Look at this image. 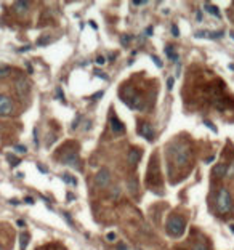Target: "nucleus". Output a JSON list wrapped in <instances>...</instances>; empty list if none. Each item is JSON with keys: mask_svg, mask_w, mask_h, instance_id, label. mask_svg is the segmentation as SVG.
Returning a JSON list of instances; mask_svg holds the SVG:
<instances>
[{"mask_svg": "<svg viewBox=\"0 0 234 250\" xmlns=\"http://www.w3.org/2000/svg\"><path fill=\"white\" fill-rule=\"evenodd\" d=\"M111 183V173L108 168H101L98 170V173L95 175V186L96 188H108Z\"/></svg>", "mask_w": 234, "mask_h": 250, "instance_id": "6e6552de", "label": "nucleus"}, {"mask_svg": "<svg viewBox=\"0 0 234 250\" xmlns=\"http://www.w3.org/2000/svg\"><path fill=\"white\" fill-rule=\"evenodd\" d=\"M56 93H58V98H59V100H61V101H64V95H63V90L59 88V87L56 88Z\"/></svg>", "mask_w": 234, "mask_h": 250, "instance_id": "e433bc0d", "label": "nucleus"}, {"mask_svg": "<svg viewBox=\"0 0 234 250\" xmlns=\"http://www.w3.org/2000/svg\"><path fill=\"white\" fill-rule=\"evenodd\" d=\"M95 63H96V64H100V66H103V64L106 63V59H104V56H96V61H95Z\"/></svg>", "mask_w": 234, "mask_h": 250, "instance_id": "f704fd0d", "label": "nucleus"}, {"mask_svg": "<svg viewBox=\"0 0 234 250\" xmlns=\"http://www.w3.org/2000/svg\"><path fill=\"white\" fill-rule=\"evenodd\" d=\"M213 160H215V156H210V157H208L205 162H207V164H210V162H213Z\"/></svg>", "mask_w": 234, "mask_h": 250, "instance_id": "de8ad7c7", "label": "nucleus"}, {"mask_svg": "<svg viewBox=\"0 0 234 250\" xmlns=\"http://www.w3.org/2000/svg\"><path fill=\"white\" fill-rule=\"evenodd\" d=\"M103 96V92H98L96 95H93V96H92V100H98V98H101Z\"/></svg>", "mask_w": 234, "mask_h": 250, "instance_id": "58836bf2", "label": "nucleus"}, {"mask_svg": "<svg viewBox=\"0 0 234 250\" xmlns=\"http://www.w3.org/2000/svg\"><path fill=\"white\" fill-rule=\"evenodd\" d=\"M109 128H111V132L116 133V135H120V133L125 132L124 124H122V122L119 120V119L114 116V114H111V116H109Z\"/></svg>", "mask_w": 234, "mask_h": 250, "instance_id": "9d476101", "label": "nucleus"}, {"mask_svg": "<svg viewBox=\"0 0 234 250\" xmlns=\"http://www.w3.org/2000/svg\"><path fill=\"white\" fill-rule=\"evenodd\" d=\"M61 178H63V181H64V183L71 184V186H75V184H77V180H75L72 175H69V173H63Z\"/></svg>", "mask_w": 234, "mask_h": 250, "instance_id": "a211bd4d", "label": "nucleus"}, {"mask_svg": "<svg viewBox=\"0 0 234 250\" xmlns=\"http://www.w3.org/2000/svg\"><path fill=\"white\" fill-rule=\"evenodd\" d=\"M11 74V67L10 66H5V64H0V80L5 77H8Z\"/></svg>", "mask_w": 234, "mask_h": 250, "instance_id": "6ab92c4d", "label": "nucleus"}, {"mask_svg": "<svg viewBox=\"0 0 234 250\" xmlns=\"http://www.w3.org/2000/svg\"><path fill=\"white\" fill-rule=\"evenodd\" d=\"M146 34H148V35H152V27H148V29H146Z\"/></svg>", "mask_w": 234, "mask_h": 250, "instance_id": "49530a36", "label": "nucleus"}, {"mask_svg": "<svg viewBox=\"0 0 234 250\" xmlns=\"http://www.w3.org/2000/svg\"><path fill=\"white\" fill-rule=\"evenodd\" d=\"M196 18H197V21H202V11H197V13H196Z\"/></svg>", "mask_w": 234, "mask_h": 250, "instance_id": "c03bdc74", "label": "nucleus"}, {"mask_svg": "<svg viewBox=\"0 0 234 250\" xmlns=\"http://www.w3.org/2000/svg\"><path fill=\"white\" fill-rule=\"evenodd\" d=\"M173 85H175V79H173V77H168V80H167V88L172 90Z\"/></svg>", "mask_w": 234, "mask_h": 250, "instance_id": "c756f323", "label": "nucleus"}, {"mask_svg": "<svg viewBox=\"0 0 234 250\" xmlns=\"http://www.w3.org/2000/svg\"><path fill=\"white\" fill-rule=\"evenodd\" d=\"M26 67H27V72H29V74H32V72H34V71H32V66H31L29 63H26Z\"/></svg>", "mask_w": 234, "mask_h": 250, "instance_id": "79ce46f5", "label": "nucleus"}, {"mask_svg": "<svg viewBox=\"0 0 234 250\" xmlns=\"http://www.w3.org/2000/svg\"><path fill=\"white\" fill-rule=\"evenodd\" d=\"M172 156L178 167H184L189 162V159H191V149H189L188 144L176 141L172 144Z\"/></svg>", "mask_w": 234, "mask_h": 250, "instance_id": "f03ea898", "label": "nucleus"}, {"mask_svg": "<svg viewBox=\"0 0 234 250\" xmlns=\"http://www.w3.org/2000/svg\"><path fill=\"white\" fill-rule=\"evenodd\" d=\"M16 111V104L8 95H0V116H11Z\"/></svg>", "mask_w": 234, "mask_h": 250, "instance_id": "423d86ee", "label": "nucleus"}, {"mask_svg": "<svg viewBox=\"0 0 234 250\" xmlns=\"http://www.w3.org/2000/svg\"><path fill=\"white\" fill-rule=\"evenodd\" d=\"M192 250H208V247H207L205 244H196V245L192 247Z\"/></svg>", "mask_w": 234, "mask_h": 250, "instance_id": "c85d7f7f", "label": "nucleus"}, {"mask_svg": "<svg viewBox=\"0 0 234 250\" xmlns=\"http://www.w3.org/2000/svg\"><path fill=\"white\" fill-rule=\"evenodd\" d=\"M233 207V199L231 194L226 188H221L217 194V208L220 213H228Z\"/></svg>", "mask_w": 234, "mask_h": 250, "instance_id": "20e7f679", "label": "nucleus"}, {"mask_svg": "<svg viewBox=\"0 0 234 250\" xmlns=\"http://www.w3.org/2000/svg\"><path fill=\"white\" fill-rule=\"evenodd\" d=\"M207 37H208V39H220V37H223V31H215V32H208V34H207Z\"/></svg>", "mask_w": 234, "mask_h": 250, "instance_id": "5701e85b", "label": "nucleus"}, {"mask_svg": "<svg viewBox=\"0 0 234 250\" xmlns=\"http://www.w3.org/2000/svg\"><path fill=\"white\" fill-rule=\"evenodd\" d=\"M29 239H31V236L27 233H21V234H19V245H21V250H26L27 244H29Z\"/></svg>", "mask_w": 234, "mask_h": 250, "instance_id": "f3484780", "label": "nucleus"}, {"mask_svg": "<svg viewBox=\"0 0 234 250\" xmlns=\"http://www.w3.org/2000/svg\"><path fill=\"white\" fill-rule=\"evenodd\" d=\"M117 250H133V249H130L128 245L125 244V242H120V244H119V247H117Z\"/></svg>", "mask_w": 234, "mask_h": 250, "instance_id": "7c9ffc66", "label": "nucleus"}, {"mask_svg": "<svg viewBox=\"0 0 234 250\" xmlns=\"http://www.w3.org/2000/svg\"><path fill=\"white\" fill-rule=\"evenodd\" d=\"M61 162L64 165H69L75 170H82V165H80V159H79L77 152L75 151H66L64 154L61 156Z\"/></svg>", "mask_w": 234, "mask_h": 250, "instance_id": "0eeeda50", "label": "nucleus"}, {"mask_svg": "<svg viewBox=\"0 0 234 250\" xmlns=\"http://www.w3.org/2000/svg\"><path fill=\"white\" fill-rule=\"evenodd\" d=\"M231 39L234 40V31H231Z\"/></svg>", "mask_w": 234, "mask_h": 250, "instance_id": "5fc2aeb1", "label": "nucleus"}, {"mask_svg": "<svg viewBox=\"0 0 234 250\" xmlns=\"http://www.w3.org/2000/svg\"><path fill=\"white\" fill-rule=\"evenodd\" d=\"M116 58H117V55H116V53H111L109 56H108V59H109V61H114Z\"/></svg>", "mask_w": 234, "mask_h": 250, "instance_id": "a19ab883", "label": "nucleus"}, {"mask_svg": "<svg viewBox=\"0 0 234 250\" xmlns=\"http://www.w3.org/2000/svg\"><path fill=\"white\" fill-rule=\"evenodd\" d=\"M63 216L66 218V221H67V223H69L71 226H74V223H72V218L69 216V213H63Z\"/></svg>", "mask_w": 234, "mask_h": 250, "instance_id": "c9c22d12", "label": "nucleus"}, {"mask_svg": "<svg viewBox=\"0 0 234 250\" xmlns=\"http://www.w3.org/2000/svg\"><path fill=\"white\" fill-rule=\"evenodd\" d=\"M146 183L149 186H157L160 183V170H159V164L156 162V157L151 159L148 172H146Z\"/></svg>", "mask_w": 234, "mask_h": 250, "instance_id": "39448f33", "label": "nucleus"}, {"mask_svg": "<svg viewBox=\"0 0 234 250\" xmlns=\"http://www.w3.org/2000/svg\"><path fill=\"white\" fill-rule=\"evenodd\" d=\"M15 151H18L19 154H24L27 151V148H26V146H23V144H15Z\"/></svg>", "mask_w": 234, "mask_h": 250, "instance_id": "a878e982", "label": "nucleus"}, {"mask_svg": "<svg viewBox=\"0 0 234 250\" xmlns=\"http://www.w3.org/2000/svg\"><path fill=\"white\" fill-rule=\"evenodd\" d=\"M50 42H51L50 35H43V37H40V39L37 40V45H39V47H42V45H48Z\"/></svg>", "mask_w": 234, "mask_h": 250, "instance_id": "4be33fe9", "label": "nucleus"}, {"mask_svg": "<svg viewBox=\"0 0 234 250\" xmlns=\"http://www.w3.org/2000/svg\"><path fill=\"white\" fill-rule=\"evenodd\" d=\"M29 8H31V3L29 2H15L13 3V10L16 11V13H19V15L26 13Z\"/></svg>", "mask_w": 234, "mask_h": 250, "instance_id": "4468645a", "label": "nucleus"}, {"mask_svg": "<svg viewBox=\"0 0 234 250\" xmlns=\"http://www.w3.org/2000/svg\"><path fill=\"white\" fill-rule=\"evenodd\" d=\"M128 186H130V191H136V189H138V186H136V181H135V180H130L128 181Z\"/></svg>", "mask_w": 234, "mask_h": 250, "instance_id": "cd10ccee", "label": "nucleus"}, {"mask_svg": "<svg viewBox=\"0 0 234 250\" xmlns=\"http://www.w3.org/2000/svg\"><path fill=\"white\" fill-rule=\"evenodd\" d=\"M165 55H167V58L168 59H172L173 63H178V53L175 51V48L173 47H165Z\"/></svg>", "mask_w": 234, "mask_h": 250, "instance_id": "dca6fc26", "label": "nucleus"}, {"mask_svg": "<svg viewBox=\"0 0 234 250\" xmlns=\"http://www.w3.org/2000/svg\"><path fill=\"white\" fill-rule=\"evenodd\" d=\"M24 202H26V204H31V205H32V204H34V199H32V197H26Z\"/></svg>", "mask_w": 234, "mask_h": 250, "instance_id": "ea45409f", "label": "nucleus"}, {"mask_svg": "<svg viewBox=\"0 0 234 250\" xmlns=\"http://www.w3.org/2000/svg\"><path fill=\"white\" fill-rule=\"evenodd\" d=\"M79 120H80V116H79V117L75 119L74 122H72V130H75V128H77V124H79Z\"/></svg>", "mask_w": 234, "mask_h": 250, "instance_id": "4c0bfd02", "label": "nucleus"}, {"mask_svg": "<svg viewBox=\"0 0 234 250\" xmlns=\"http://www.w3.org/2000/svg\"><path fill=\"white\" fill-rule=\"evenodd\" d=\"M141 159V151L140 149H132L128 152V157H127V160H128V165L130 167H136L138 162H140Z\"/></svg>", "mask_w": 234, "mask_h": 250, "instance_id": "f8f14e48", "label": "nucleus"}, {"mask_svg": "<svg viewBox=\"0 0 234 250\" xmlns=\"http://www.w3.org/2000/svg\"><path fill=\"white\" fill-rule=\"evenodd\" d=\"M132 35H128V34H122L120 35V45L122 47H128L130 45V42H132Z\"/></svg>", "mask_w": 234, "mask_h": 250, "instance_id": "aec40b11", "label": "nucleus"}, {"mask_svg": "<svg viewBox=\"0 0 234 250\" xmlns=\"http://www.w3.org/2000/svg\"><path fill=\"white\" fill-rule=\"evenodd\" d=\"M151 59L154 61V64H156L157 67H162V66H164V63H162V59H160L159 56H156V55H151Z\"/></svg>", "mask_w": 234, "mask_h": 250, "instance_id": "b1692460", "label": "nucleus"}, {"mask_svg": "<svg viewBox=\"0 0 234 250\" xmlns=\"http://www.w3.org/2000/svg\"><path fill=\"white\" fill-rule=\"evenodd\" d=\"M7 160L10 162V165L11 167H16V165H19L21 164V160L16 157V156H13V154H7Z\"/></svg>", "mask_w": 234, "mask_h": 250, "instance_id": "412c9836", "label": "nucleus"}, {"mask_svg": "<svg viewBox=\"0 0 234 250\" xmlns=\"http://www.w3.org/2000/svg\"><path fill=\"white\" fill-rule=\"evenodd\" d=\"M106 239H108L109 242H114L116 241V233H108L106 234Z\"/></svg>", "mask_w": 234, "mask_h": 250, "instance_id": "2f4dec72", "label": "nucleus"}, {"mask_svg": "<svg viewBox=\"0 0 234 250\" xmlns=\"http://www.w3.org/2000/svg\"><path fill=\"white\" fill-rule=\"evenodd\" d=\"M27 50H31L29 45H26V47H23V48H19V51H27Z\"/></svg>", "mask_w": 234, "mask_h": 250, "instance_id": "8fccbe9b", "label": "nucleus"}, {"mask_svg": "<svg viewBox=\"0 0 234 250\" xmlns=\"http://www.w3.org/2000/svg\"><path fill=\"white\" fill-rule=\"evenodd\" d=\"M172 34L173 37H180V29H178L176 24H172Z\"/></svg>", "mask_w": 234, "mask_h": 250, "instance_id": "bb28decb", "label": "nucleus"}, {"mask_svg": "<svg viewBox=\"0 0 234 250\" xmlns=\"http://www.w3.org/2000/svg\"><path fill=\"white\" fill-rule=\"evenodd\" d=\"M226 173H228V165H226L225 162H220V164H217L212 168V175L215 178H221V176H225Z\"/></svg>", "mask_w": 234, "mask_h": 250, "instance_id": "ddd939ff", "label": "nucleus"}, {"mask_svg": "<svg viewBox=\"0 0 234 250\" xmlns=\"http://www.w3.org/2000/svg\"><path fill=\"white\" fill-rule=\"evenodd\" d=\"M133 250H140V249H133Z\"/></svg>", "mask_w": 234, "mask_h": 250, "instance_id": "6e6d98bb", "label": "nucleus"}, {"mask_svg": "<svg viewBox=\"0 0 234 250\" xmlns=\"http://www.w3.org/2000/svg\"><path fill=\"white\" fill-rule=\"evenodd\" d=\"M146 2H143V0H135L133 2V5H144Z\"/></svg>", "mask_w": 234, "mask_h": 250, "instance_id": "a18cd8bd", "label": "nucleus"}, {"mask_svg": "<svg viewBox=\"0 0 234 250\" xmlns=\"http://www.w3.org/2000/svg\"><path fill=\"white\" fill-rule=\"evenodd\" d=\"M90 26H92L93 29H98V24H96V23H95V21H90Z\"/></svg>", "mask_w": 234, "mask_h": 250, "instance_id": "09e8293b", "label": "nucleus"}, {"mask_svg": "<svg viewBox=\"0 0 234 250\" xmlns=\"http://www.w3.org/2000/svg\"><path fill=\"white\" fill-rule=\"evenodd\" d=\"M204 124H205V125H207V127H208V128H212V132H213V133H217V132H218V130H217V127H215V125H213V124H212V122L205 120V122H204Z\"/></svg>", "mask_w": 234, "mask_h": 250, "instance_id": "473e14b6", "label": "nucleus"}, {"mask_svg": "<svg viewBox=\"0 0 234 250\" xmlns=\"http://www.w3.org/2000/svg\"><path fill=\"white\" fill-rule=\"evenodd\" d=\"M229 229H231V233L234 234V224H231V226H229Z\"/></svg>", "mask_w": 234, "mask_h": 250, "instance_id": "864d4df0", "label": "nucleus"}, {"mask_svg": "<svg viewBox=\"0 0 234 250\" xmlns=\"http://www.w3.org/2000/svg\"><path fill=\"white\" fill-rule=\"evenodd\" d=\"M95 75H96V77H100V79H103V80H108V75H104L101 71H95Z\"/></svg>", "mask_w": 234, "mask_h": 250, "instance_id": "72a5a7b5", "label": "nucleus"}, {"mask_svg": "<svg viewBox=\"0 0 234 250\" xmlns=\"http://www.w3.org/2000/svg\"><path fill=\"white\" fill-rule=\"evenodd\" d=\"M119 95L122 96V101L125 103L128 108L132 109H143V98L141 95L133 88V87H124L122 92H119Z\"/></svg>", "mask_w": 234, "mask_h": 250, "instance_id": "f257e3e1", "label": "nucleus"}, {"mask_svg": "<svg viewBox=\"0 0 234 250\" xmlns=\"http://www.w3.org/2000/svg\"><path fill=\"white\" fill-rule=\"evenodd\" d=\"M16 224H18V226H26V223H24L23 220H18V221H16Z\"/></svg>", "mask_w": 234, "mask_h": 250, "instance_id": "603ef678", "label": "nucleus"}, {"mask_svg": "<svg viewBox=\"0 0 234 250\" xmlns=\"http://www.w3.org/2000/svg\"><path fill=\"white\" fill-rule=\"evenodd\" d=\"M37 168H39V170H40V172H42V173H47V172H48V170H47V168H45V167H42V165H37Z\"/></svg>", "mask_w": 234, "mask_h": 250, "instance_id": "37998d69", "label": "nucleus"}, {"mask_svg": "<svg viewBox=\"0 0 234 250\" xmlns=\"http://www.w3.org/2000/svg\"><path fill=\"white\" fill-rule=\"evenodd\" d=\"M138 132H140L141 136L146 138L148 141H152L154 140V130H152V127H151L149 124H141L140 128H138Z\"/></svg>", "mask_w": 234, "mask_h": 250, "instance_id": "9b49d317", "label": "nucleus"}, {"mask_svg": "<svg viewBox=\"0 0 234 250\" xmlns=\"http://www.w3.org/2000/svg\"><path fill=\"white\" fill-rule=\"evenodd\" d=\"M186 223L180 215H172L167 220V234L170 237H181L184 234Z\"/></svg>", "mask_w": 234, "mask_h": 250, "instance_id": "7ed1b4c3", "label": "nucleus"}, {"mask_svg": "<svg viewBox=\"0 0 234 250\" xmlns=\"http://www.w3.org/2000/svg\"><path fill=\"white\" fill-rule=\"evenodd\" d=\"M15 85H16L15 90H16L18 96L21 98V100H27V96H29V93H31V83L27 82L24 77H19Z\"/></svg>", "mask_w": 234, "mask_h": 250, "instance_id": "1a4fd4ad", "label": "nucleus"}, {"mask_svg": "<svg viewBox=\"0 0 234 250\" xmlns=\"http://www.w3.org/2000/svg\"><path fill=\"white\" fill-rule=\"evenodd\" d=\"M56 249H58L56 244H47V245H43V247L37 249V250H56Z\"/></svg>", "mask_w": 234, "mask_h": 250, "instance_id": "393cba45", "label": "nucleus"}, {"mask_svg": "<svg viewBox=\"0 0 234 250\" xmlns=\"http://www.w3.org/2000/svg\"><path fill=\"white\" fill-rule=\"evenodd\" d=\"M204 8L207 10L210 15H213L215 18H218V19L221 18V13H220V10H218V7H215L213 3H205V5H204Z\"/></svg>", "mask_w": 234, "mask_h": 250, "instance_id": "2eb2a0df", "label": "nucleus"}, {"mask_svg": "<svg viewBox=\"0 0 234 250\" xmlns=\"http://www.w3.org/2000/svg\"><path fill=\"white\" fill-rule=\"evenodd\" d=\"M10 204H13V205H18V204H19V200H18V199H11V200H10Z\"/></svg>", "mask_w": 234, "mask_h": 250, "instance_id": "3c124183", "label": "nucleus"}]
</instances>
